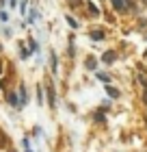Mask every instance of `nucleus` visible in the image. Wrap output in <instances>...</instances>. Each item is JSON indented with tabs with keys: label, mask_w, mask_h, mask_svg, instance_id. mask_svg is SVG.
<instances>
[{
	"label": "nucleus",
	"mask_w": 147,
	"mask_h": 152,
	"mask_svg": "<svg viewBox=\"0 0 147 152\" xmlns=\"http://www.w3.org/2000/svg\"><path fill=\"white\" fill-rule=\"evenodd\" d=\"M113 2V7L117 11H128V9H132V2L130 0H110Z\"/></svg>",
	"instance_id": "obj_1"
},
{
	"label": "nucleus",
	"mask_w": 147,
	"mask_h": 152,
	"mask_svg": "<svg viewBox=\"0 0 147 152\" xmlns=\"http://www.w3.org/2000/svg\"><path fill=\"white\" fill-rule=\"evenodd\" d=\"M115 59H117V54H115L113 50H108V52H104V54H102V61H104V63H113Z\"/></svg>",
	"instance_id": "obj_2"
},
{
	"label": "nucleus",
	"mask_w": 147,
	"mask_h": 152,
	"mask_svg": "<svg viewBox=\"0 0 147 152\" xmlns=\"http://www.w3.org/2000/svg\"><path fill=\"white\" fill-rule=\"evenodd\" d=\"M89 37L93 41H102L104 39V31H93V33H89Z\"/></svg>",
	"instance_id": "obj_3"
},
{
	"label": "nucleus",
	"mask_w": 147,
	"mask_h": 152,
	"mask_svg": "<svg viewBox=\"0 0 147 152\" xmlns=\"http://www.w3.org/2000/svg\"><path fill=\"white\" fill-rule=\"evenodd\" d=\"M106 94L110 96V98H119V91H117V89H115V87H110V85L106 87Z\"/></svg>",
	"instance_id": "obj_4"
},
{
	"label": "nucleus",
	"mask_w": 147,
	"mask_h": 152,
	"mask_svg": "<svg viewBox=\"0 0 147 152\" xmlns=\"http://www.w3.org/2000/svg\"><path fill=\"white\" fill-rule=\"evenodd\" d=\"M85 63H87V67H89V70H95V63H97V61H95L93 57H89V59L85 61Z\"/></svg>",
	"instance_id": "obj_5"
},
{
	"label": "nucleus",
	"mask_w": 147,
	"mask_h": 152,
	"mask_svg": "<svg viewBox=\"0 0 147 152\" xmlns=\"http://www.w3.org/2000/svg\"><path fill=\"white\" fill-rule=\"evenodd\" d=\"M20 57H22V59H28V57H30V50H26V48L22 46V48H20Z\"/></svg>",
	"instance_id": "obj_6"
},
{
	"label": "nucleus",
	"mask_w": 147,
	"mask_h": 152,
	"mask_svg": "<svg viewBox=\"0 0 147 152\" xmlns=\"http://www.w3.org/2000/svg\"><path fill=\"white\" fill-rule=\"evenodd\" d=\"M20 94H22V104H20V107H24V104H26V100H28V94H26V89H24V87L20 89Z\"/></svg>",
	"instance_id": "obj_7"
},
{
	"label": "nucleus",
	"mask_w": 147,
	"mask_h": 152,
	"mask_svg": "<svg viewBox=\"0 0 147 152\" xmlns=\"http://www.w3.org/2000/svg\"><path fill=\"white\" fill-rule=\"evenodd\" d=\"M7 98H9V102H11L13 107H17V98H15V94H9Z\"/></svg>",
	"instance_id": "obj_8"
},
{
	"label": "nucleus",
	"mask_w": 147,
	"mask_h": 152,
	"mask_svg": "<svg viewBox=\"0 0 147 152\" xmlns=\"http://www.w3.org/2000/svg\"><path fill=\"white\" fill-rule=\"evenodd\" d=\"M89 11L93 13V15H97V13H100V11H97V7H95L93 2H89Z\"/></svg>",
	"instance_id": "obj_9"
},
{
	"label": "nucleus",
	"mask_w": 147,
	"mask_h": 152,
	"mask_svg": "<svg viewBox=\"0 0 147 152\" xmlns=\"http://www.w3.org/2000/svg\"><path fill=\"white\" fill-rule=\"evenodd\" d=\"M50 63H52V72H56V63H59V61H56V57H54V54H52V59H50Z\"/></svg>",
	"instance_id": "obj_10"
},
{
	"label": "nucleus",
	"mask_w": 147,
	"mask_h": 152,
	"mask_svg": "<svg viewBox=\"0 0 147 152\" xmlns=\"http://www.w3.org/2000/svg\"><path fill=\"white\" fill-rule=\"evenodd\" d=\"M67 24H69V26H72V28H76V26H78V22H76V20H74V18H67Z\"/></svg>",
	"instance_id": "obj_11"
},
{
	"label": "nucleus",
	"mask_w": 147,
	"mask_h": 152,
	"mask_svg": "<svg viewBox=\"0 0 147 152\" xmlns=\"http://www.w3.org/2000/svg\"><path fill=\"white\" fill-rule=\"evenodd\" d=\"M37 18H39V13H37V11H30V18H28V22H35Z\"/></svg>",
	"instance_id": "obj_12"
},
{
	"label": "nucleus",
	"mask_w": 147,
	"mask_h": 152,
	"mask_svg": "<svg viewBox=\"0 0 147 152\" xmlns=\"http://www.w3.org/2000/svg\"><path fill=\"white\" fill-rule=\"evenodd\" d=\"M0 20H2V22H9V15H7L4 11H0Z\"/></svg>",
	"instance_id": "obj_13"
},
{
	"label": "nucleus",
	"mask_w": 147,
	"mask_h": 152,
	"mask_svg": "<svg viewBox=\"0 0 147 152\" xmlns=\"http://www.w3.org/2000/svg\"><path fill=\"white\" fill-rule=\"evenodd\" d=\"M97 78H100V80H104V83H108V76H106V74H102V72L97 74Z\"/></svg>",
	"instance_id": "obj_14"
},
{
	"label": "nucleus",
	"mask_w": 147,
	"mask_h": 152,
	"mask_svg": "<svg viewBox=\"0 0 147 152\" xmlns=\"http://www.w3.org/2000/svg\"><path fill=\"white\" fill-rule=\"evenodd\" d=\"M143 102L147 104V87H145V91H143Z\"/></svg>",
	"instance_id": "obj_15"
},
{
	"label": "nucleus",
	"mask_w": 147,
	"mask_h": 152,
	"mask_svg": "<svg viewBox=\"0 0 147 152\" xmlns=\"http://www.w3.org/2000/svg\"><path fill=\"white\" fill-rule=\"evenodd\" d=\"M0 74H2V61H0Z\"/></svg>",
	"instance_id": "obj_16"
},
{
	"label": "nucleus",
	"mask_w": 147,
	"mask_h": 152,
	"mask_svg": "<svg viewBox=\"0 0 147 152\" xmlns=\"http://www.w3.org/2000/svg\"><path fill=\"white\" fill-rule=\"evenodd\" d=\"M26 152H33V150H26Z\"/></svg>",
	"instance_id": "obj_17"
}]
</instances>
